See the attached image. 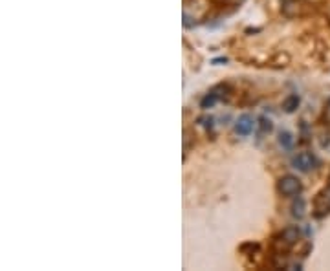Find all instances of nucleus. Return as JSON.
<instances>
[{
  "label": "nucleus",
  "instance_id": "nucleus-1",
  "mask_svg": "<svg viewBox=\"0 0 330 271\" xmlns=\"http://www.w3.org/2000/svg\"><path fill=\"white\" fill-rule=\"evenodd\" d=\"M299 191H301V182L295 176H284V178L279 179V193L284 194V196L299 194Z\"/></svg>",
  "mask_w": 330,
  "mask_h": 271
},
{
  "label": "nucleus",
  "instance_id": "nucleus-2",
  "mask_svg": "<svg viewBox=\"0 0 330 271\" xmlns=\"http://www.w3.org/2000/svg\"><path fill=\"white\" fill-rule=\"evenodd\" d=\"M292 165H294L295 169H299V171L308 172V171H312L314 165H316V157H314L310 152H301L292 160Z\"/></svg>",
  "mask_w": 330,
  "mask_h": 271
},
{
  "label": "nucleus",
  "instance_id": "nucleus-3",
  "mask_svg": "<svg viewBox=\"0 0 330 271\" xmlns=\"http://www.w3.org/2000/svg\"><path fill=\"white\" fill-rule=\"evenodd\" d=\"M253 125H255V123H253V118L244 114L237 119V123H235V130H237V134H240V136H250L251 130H253Z\"/></svg>",
  "mask_w": 330,
  "mask_h": 271
},
{
  "label": "nucleus",
  "instance_id": "nucleus-4",
  "mask_svg": "<svg viewBox=\"0 0 330 271\" xmlns=\"http://www.w3.org/2000/svg\"><path fill=\"white\" fill-rule=\"evenodd\" d=\"M299 240V229L297 228H286L281 233V242H284L286 245H292Z\"/></svg>",
  "mask_w": 330,
  "mask_h": 271
},
{
  "label": "nucleus",
  "instance_id": "nucleus-5",
  "mask_svg": "<svg viewBox=\"0 0 330 271\" xmlns=\"http://www.w3.org/2000/svg\"><path fill=\"white\" fill-rule=\"evenodd\" d=\"M299 105H301V97L297 96V94H292V96H288L284 99V103H282V108H284V112L292 114V112H295V110L299 108Z\"/></svg>",
  "mask_w": 330,
  "mask_h": 271
},
{
  "label": "nucleus",
  "instance_id": "nucleus-6",
  "mask_svg": "<svg viewBox=\"0 0 330 271\" xmlns=\"http://www.w3.org/2000/svg\"><path fill=\"white\" fill-rule=\"evenodd\" d=\"M304 211H306V204H304L303 198H295L294 204H292V216L294 218H303L304 216Z\"/></svg>",
  "mask_w": 330,
  "mask_h": 271
},
{
  "label": "nucleus",
  "instance_id": "nucleus-7",
  "mask_svg": "<svg viewBox=\"0 0 330 271\" xmlns=\"http://www.w3.org/2000/svg\"><path fill=\"white\" fill-rule=\"evenodd\" d=\"M218 90L220 88H215V90H211V92L207 94L206 97H204L202 101H200V106H202L204 110H207V108H211L213 105H215L216 101L220 99V94H218Z\"/></svg>",
  "mask_w": 330,
  "mask_h": 271
},
{
  "label": "nucleus",
  "instance_id": "nucleus-8",
  "mask_svg": "<svg viewBox=\"0 0 330 271\" xmlns=\"http://www.w3.org/2000/svg\"><path fill=\"white\" fill-rule=\"evenodd\" d=\"M279 145H281L282 149L290 150L292 147H294V136H292L290 132L282 130L281 134H279Z\"/></svg>",
  "mask_w": 330,
  "mask_h": 271
},
{
  "label": "nucleus",
  "instance_id": "nucleus-9",
  "mask_svg": "<svg viewBox=\"0 0 330 271\" xmlns=\"http://www.w3.org/2000/svg\"><path fill=\"white\" fill-rule=\"evenodd\" d=\"M259 128H260V134H270L273 130V123L270 121L268 118H260L259 119Z\"/></svg>",
  "mask_w": 330,
  "mask_h": 271
},
{
  "label": "nucleus",
  "instance_id": "nucleus-10",
  "mask_svg": "<svg viewBox=\"0 0 330 271\" xmlns=\"http://www.w3.org/2000/svg\"><path fill=\"white\" fill-rule=\"evenodd\" d=\"M321 149L330 150V136H323L321 138Z\"/></svg>",
  "mask_w": 330,
  "mask_h": 271
},
{
  "label": "nucleus",
  "instance_id": "nucleus-11",
  "mask_svg": "<svg viewBox=\"0 0 330 271\" xmlns=\"http://www.w3.org/2000/svg\"><path fill=\"white\" fill-rule=\"evenodd\" d=\"M200 123H202L204 127H213V118H202Z\"/></svg>",
  "mask_w": 330,
  "mask_h": 271
},
{
  "label": "nucleus",
  "instance_id": "nucleus-12",
  "mask_svg": "<svg viewBox=\"0 0 330 271\" xmlns=\"http://www.w3.org/2000/svg\"><path fill=\"white\" fill-rule=\"evenodd\" d=\"M231 4H240V2H244V0H229Z\"/></svg>",
  "mask_w": 330,
  "mask_h": 271
},
{
  "label": "nucleus",
  "instance_id": "nucleus-13",
  "mask_svg": "<svg viewBox=\"0 0 330 271\" xmlns=\"http://www.w3.org/2000/svg\"><path fill=\"white\" fill-rule=\"evenodd\" d=\"M328 105H330V101H328Z\"/></svg>",
  "mask_w": 330,
  "mask_h": 271
},
{
  "label": "nucleus",
  "instance_id": "nucleus-14",
  "mask_svg": "<svg viewBox=\"0 0 330 271\" xmlns=\"http://www.w3.org/2000/svg\"><path fill=\"white\" fill-rule=\"evenodd\" d=\"M328 182H330V178H328Z\"/></svg>",
  "mask_w": 330,
  "mask_h": 271
}]
</instances>
